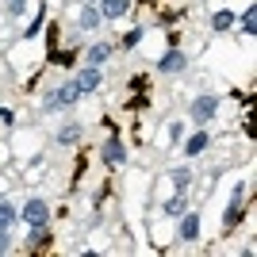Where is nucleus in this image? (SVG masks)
<instances>
[{
    "label": "nucleus",
    "mask_w": 257,
    "mask_h": 257,
    "mask_svg": "<svg viewBox=\"0 0 257 257\" xmlns=\"http://www.w3.org/2000/svg\"><path fill=\"white\" fill-rule=\"evenodd\" d=\"M16 219H20V211H16L8 200H0V230H12V226H16Z\"/></svg>",
    "instance_id": "nucleus-15"
},
{
    "label": "nucleus",
    "mask_w": 257,
    "mask_h": 257,
    "mask_svg": "<svg viewBox=\"0 0 257 257\" xmlns=\"http://www.w3.org/2000/svg\"><path fill=\"white\" fill-rule=\"evenodd\" d=\"M12 123H16V115H12L8 107H0V127H12Z\"/></svg>",
    "instance_id": "nucleus-22"
},
{
    "label": "nucleus",
    "mask_w": 257,
    "mask_h": 257,
    "mask_svg": "<svg viewBox=\"0 0 257 257\" xmlns=\"http://www.w3.org/2000/svg\"><path fill=\"white\" fill-rule=\"evenodd\" d=\"M96 8H100L104 20H123L131 12V0H96Z\"/></svg>",
    "instance_id": "nucleus-8"
},
{
    "label": "nucleus",
    "mask_w": 257,
    "mask_h": 257,
    "mask_svg": "<svg viewBox=\"0 0 257 257\" xmlns=\"http://www.w3.org/2000/svg\"><path fill=\"white\" fill-rule=\"evenodd\" d=\"M81 96H85V92H81V85H77V77H69L65 85H58L54 92H46L43 111H62V107H73Z\"/></svg>",
    "instance_id": "nucleus-1"
},
{
    "label": "nucleus",
    "mask_w": 257,
    "mask_h": 257,
    "mask_svg": "<svg viewBox=\"0 0 257 257\" xmlns=\"http://www.w3.org/2000/svg\"><path fill=\"white\" fill-rule=\"evenodd\" d=\"M4 8H8V16H23V12H27V0H4Z\"/></svg>",
    "instance_id": "nucleus-20"
},
{
    "label": "nucleus",
    "mask_w": 257,
    "mask_h": 257,
    "mask_svg": "<svg viewBox=\"0 0 257 257\" xmlns=\"http://www.w3.org/2000/svg\"><path fill=\"white\" fill-rule=\"evenodd\" d=\"M77 142H81V123H65L58 131V146H77Z\"/></svg>",
    "instance_id": "nucleus-13"
},
{
    "label": "nucleus",
    "mask_w": 257,
    "mask_h": 257,
    "mask_svg": "<svg viewBox=\"0 0 257 257\" xmlns=\"http://www.w3.org/2000/svg\"><path fill=\"white\" fill-rule=\"evenodd\" d=\"M85 4H96V0H85Z\"/></svg>",
    "instance_id": "nucleus-25"
},
{
    "label": "nucleus",
    "mask_w": 257,
    "mask_h": 257,
    "mask_svg": "<svg viewBox=\"0 0 257 257\" xmlns=\"http://www.w3.org/2000/svg\"><path fill=\"white\" fill-rule=\"evenodd\" d=\"M12 249V238H8V230H0V253H8Z\"/></svg>",
    "instance_id": "nucleus-24"
},
{
    "label": "nucleus",
    "mask_w": 257,
    "mask_h": 257,
    "mask_svg": "<svg viewBox=\"0 0 257 257\" xmlns=\"http://www.w3.org/2000/svg\"><path fill=\"white\" fill-rule=\"evenodd\" d=\"M215 111H219V96L215 92H204V96H196L192 107H188V119H192L196 127H207L215 119Z\"/></svg>",
    "instance_id": "nucleus-2"
},
{
    "label": "nucleus",
    "mask_w": 257,
    "mask_h": 257,
    "mask_svg": "<svg viewBox=\"0 0 257 257\" xmlns=\"http://www.w3.org/2000/svg\"><path fill=\"white\" fill-rule=\"evenodd\" d=\"M20 219H23L27 226H50V204H46V200H39V196H31V200L23 204Z\"/></svg>",
    "instance_id": "nucleus-3"
},
{
    "label": "nucleus",
    "mask_w": 257,
    "mask_h": 257,
    "mask_svg": "<svg viewBox=\"0 0 257 257\" xmlns=\"http://www.w3.org/2000/svg\"><path fill=\"white\" fill-rule=\"evenodd\" d=\"M169 181H173V188H177V192H184V188L192 184V169H188V165H181V169L169 173Z\"/></svg>",
    "instance_id": "nucleus-16"
},
{
    "label": "nucleus",
    "mask_w": 257,
    "mask_h": 257,
    "mask_svg": "<svg viewBox=\"0 0 257 257\" xmlns=\"http://www.w3.org/2000/svg\"><path fill=\"white\" fill-rule=\"evenodd\" d=\"M181 135H184V123H181V119H173V123H169V139L177 142V139H181Z\"/></svg>",
    "instance_id": "nucleus-21"
},
{
    "label": "nucleus",
    "mask_w": 257,
    "mask_h": 257,
    "mask_svg": "<svg viewBox=\"0 0 257 257\" xmlns=\"http://www.w3.org/2000/svg\"><path fill=\"white\" fill-rule=\"evenodd\" d=\"M242 200H246V188L238 184L234 196H230V207H226V215H223V223H226V226H238V219H242Z\"/></svg>",
    "instance_id": "nucleus-9"
},
{
    "label": "nucleus",
    "mask_w": 257,
    "mask_h": 257,
    "mask_svg": "<svg viewBox=\"0 0 257 257\" xmlns=\"http://www.w3.org/2000/svg\"><path fill=\"white\" fill-rule=\"evenodd\" d=\"M234 27V12H215L211 16V31H230Z\"/></svg>",
    "instance_id": "nucleus-17"
},
{
    "label": "nucleus",
    "mask_w": 257,
    "mask_h": 257,
    "mask_svg": "<svg viewBox=\"0 0 257 257\" xmlns=\"http://www.w3.org/2000/svg\"><path fill=\"white\" fill-rule=\"evenodd\" d=\"M142 39H146V27H131V31H127V39H123V46L131 50V46H139Z\"/></svg>",
    "instance_id": "nucleus-19"
},
{
    "label": "nucleus",
    "mask_w": 257,
    "mask_h": 257,
    "mask_svg": "<svg viewBox=\"0 0 257 257\" xmlns=\"http://www.w3.org/2000/svg\"><path fill=\"white\" fill-rule=\"evenodd\" d=\"M207 146H211V131L200 127L196 135H188V139H184V158H200Z\"/></svg>",
    "instance_id": "nucleus-6"
},
{
    "label": "nucleus",
    "mask_w": 257,
    "mask_h": 257,
    "mask_svg": "<svg viewBox=\"0 0 257 257\" xmlns=\"http://www.w3.org/2000/svg\"><path fill=\"white\" fill-rule=\"evenodd\" d=\"M100 81H104L100 65H81V69H77V85H81V92H96Z\"/></svg>",
    "instance_id": "nucleus-7"
},
{
    "label": "nucleus",
    "mask_w": 257,
    "mask_h": 257,
    "mask_svg": "<svg viewBox=\"0 0 257 257\" xmlns=\"http://www.w3.org/2000/svg\"><path fill=\"white\" fill-rule=\"evenodd\" d=\"M196 238H200V215L184 211L181 215V242H196Z\"/></svg>",
    "instance_id": "nucleus-10"
},
{
    "label": "nucleus",
    "mask_w": 257,
    "mask_h": 257,
    "mask_svg": "<svg viewBox=\"0 0 257 257\" xmlns=\"http://www.w3.org/2000/svg\"><path fill=\"white\" fill-rule=\"evenodd\" d=\"M100 23H104L100 8L96 4H85V12H81V31H100Z\"/></svg>",
    "instance_id": "nucleus-12"
},
{
    "label": "nucleus",
    "mask_w": 257,
    "mask_h": 257,
    "mask_svg": "<svg viewBox=\"0 0 257 257\" xmlns=\"http://www.w3.org/2000/svg\"><path fill=\"white\" fill-rule=\"evenodd\" d=\"M161 211L169 215V219H181V215L188 211V200H184V192H177L173 200H165V207H161Z\"/></svg>",
    "instance_id": "nucleus-14"
},
{
    "label": "nucleus",
    "mask_w": 257,
    "mask_h": 257,
    "mask_svg": "<svg viewBox=\"0 0 257 257\" xmlns=\"http://www.w3.org/2000/svg\"><path fill=\"white\" fill-rule=\"evenodd\" d=\"M238 23H242V35H253L257 31V8H253V4L242 12V20H238Z\"/></svg>",
    "instance_id": "nucleus-18"
},
{
    "label": "nucleus",
    "mask_w": 257,
    "mask_h": 257,
    "mask_svg": "<svg viewBox=\"0 0 257 257\" xmlns=\"http://www.w3.org/2000/svg\"><path fill=\"white\" fill-rule=\"evenodd\" d=\"M188 69V58H184L181 50H165L158 58V73H165V77H177V73H184Z\"/></svg>",
    "instance_id": "nucleus-4"
},
{
    "label": "nucleus",
    "mask_w": 257,
    "mask_h": 257,
    "mask_svg": "<svg viewBox=\"0 0 257 257\" xmlns=\"http://www.w3.org/2000/svg\"><path fill=\"white\" fill-rule=\"evenodd\" d=\"M127 146H123V139H119V135H111V139L104 142V161L107 165H111V169H119V165H127Z\"/></svg>",
    "instance_id": "nucleus-5"
},
{
    "label": "nucleus",
    "mask_w": 257,
    "mask_h": 257,
    "mask_svg": "<svg viewBox=\"0 0 257 257\" xmlns=\"http://www.w3.org/2000/svg\"><path fill=\"white\" fill-rule=\"evenodd\" d=\"M107 58H111V43H92L85 54V65H104Z\"/></svg>",
    "instance_id": "nucleus-11"
},
{
    "label": "nucleus",
    "mask_w": 257,
    "mask_h": 257,
    "mask_svg": "<svg viewBox=\"0 0 257 257\" xmlns=\"http://www.w3.org/2000/svg\"><path fill=\"white\" fill-rule=\"evenodd\" d=\"M39 27H43V12H39V16L31 20V27H27V39H31V35H39Z\"/></svg>",
    "instance_id": "nucleus-23"
}]
</instances>
